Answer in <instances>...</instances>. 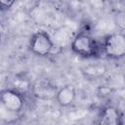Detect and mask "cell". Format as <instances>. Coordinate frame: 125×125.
<instances>
[{
	"label": "cell",
	"mask_w": 125,
	"mask_h": 125,
	"mask_svg": "<svg viewBox=\"0 0 125 125\" xmlns=\"http://www.w3.org/2000/svg\"><path fill=\"white\" fill-rule=\"evenodd\" d=\"M13 85H14V89L17 90V91H19L21 94L27 92L31 88V85H30L29 80L27 78H25L24 76H20V75H17L14 78Z\"/></svg>",
	"instance_id": "9"
},
{
	"label": "cell",
	"mask_w": 125,
	"mask_h": 125,
	"mask_svg": "<svg viewBox=\"0 0 125 125\" xmlns=\"http://www.w3.org/2000/svg\"><path fill=\"white\" fill-rule=\"evenodd\" d=\"M33 95L40 100H52L56 98L57 88L46 79L37 80L31 87Z\"/></svg>",
	"instance_id": "5"
},
{
	"label": "cell",
	"mask_w": 125,
	"mask_h": 125,
	"mask_svg": "<svg viewBox=\"0 0 125 125\" xmlns=\"http://www.w3.org/2000/svg\"><path fill=\"white\" fill-rule=\"evenodd\" d=\"M30 51L39 57H46L50 55L54 48V42L51 36L46 31H37L35 32L29 42Z\"/></svg>",
	"instance_id": "3"
},
{
	"label": "cell",
	"mask_w": 125,
	"mask_h": 125,
	"mask_svg": "<svg viewBox=\"0 0 125 125\" xmlns=\"http://www.w3.org/2000/svg\"><path fill=\"white\" fill-rule=\"evenodd\" d=\"M103 52L110 59L118 60L125 56V35L112 33L107 35L102 45Z\"/></svg>",
	"instance_id": "2"
},
{
	"label": "cell",
	"mask_w": 125,
	"mask_h": 125,
	"mask_svg": "<svg viewBox=\"0 0 125 125\" xmlns=\"http://www.w3.org/2000/svg\"><path fill=\"white\" fill-rule=\"evenodd\" d=\"M16 2V0H0V5H1V9L4 10H8L10 9L14 3Z\"/></svg>",
	"instance_id": "10"
},
{
	"label": "cell",
	"mask_w": 125,
	"mask_h": 125,
	"mask_svg": "<svg viewBox=\"0 0 125 125\" xmlns=\"http://www.w3.org/2000/svg\"><path fill=\"white\" fill-rule=\"evenodd\" d=\"M1 104L10 112H20L23 106L24 100L22 94L15 89H5L1 92Z\"/></svg>",
	"instance_id": "4"
},
{
	"label": "cell",
	"mask_w": 125,
	"mask_h": 125,
	"mask_svg": "<svg viewBox=\"0 0 125 125\" xmlns=\"http://www.w3.org/2000/svg\"><path fill=\"white\" fill-rule=\"evenodd\" d=\"M76 97L75 88L72 85H64L60 88L56 95V100L62 106H68L70 105Z\"/></svg>",
	"instance_id": "7"
},
{
	"label": "cell",
	"mask_w": 125,
	"mask_h": 125,
	"mask_svg": "<svg viewBox=\"0 0 125 125\" xmlns=\"http://www.w3.org/2000/svg\"><path fill=\"white\" fill-rule=\"evenodd\" d=\"M99 123L105 125H118L122 124V115L120 111L114 106H106L103 108L99 116Z\"/></svg>",
	"instance_id": "6"
},
{
	"label": "cell",
	"mask_w": 125,
	"mask_h": 125,
	"mask_svg": "<svg viewBox=\"0 0 125 125\" xmlns=\"http://www.w3.org/2000/svg\"><path fill=\"white\" fill-rule=\"evenodd\" d=\"M71 50L82 58H94L100 53V45L91 35L85 32L76 34L71 41Z\"/></svg>",
	"instance_id": "1"
},
{
	"label": "cell",
	"mask_w": 125,
	"mask_h": 125,
	"mask_svg": "<svg viewBox=\"0 0 125 125\" xmlns=\"http://www.w3.org/2000/svg\"><path fill=\"white\" fill-rule=\"evenodd\" d=\"M83 72L86 76L91 78H98L103 76L106 72V66L102 63H94L86 65L83 68Z\"/></svg>",
	"instance_id": "8"
}]
</instances>
